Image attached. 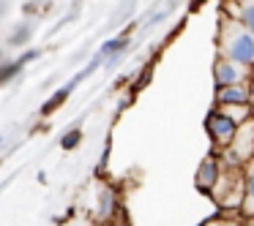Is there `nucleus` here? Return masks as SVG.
Returning a JSON list of instances; mask_svg holds the SVG:
<instances>
[{"label": "nucleus", "mask_w": 254, "mask_h": 226, "mask_svg": "<svg viewBox=\"0 0 254 226\" xmlns=\"http://www.w3.org/2000/svg\"><path fill=\"white\" fill-rule=\"evenodd\" d=\"M243 169L246 166H224V175H221L219 185L213 188L210 199L216 202V207L221 213H235L241 215L243 207Z\"/></svg>", "instance_id": "1"}, {"label": "nucleus", "mask_w": 254, "mask_h": 226, "mask_svg": "<svg viewBox=\"0 0 254 226\" xmlns=\"http://www.w3.org/2000/svg\"><path fill=\"white\" fill-rule=\"evenodd\" d=\"M221 44H224V55L230 60L241 63V66H252L254 63V33H249L243 25H227L221 30Z\"/></svg>", "instance_id": "2"}, {"label": "nucleus", "mask_w": 254, "mask_h": 226, "mask_svg": "<svg viewBox=\"0 0 254 226\" xmlns=\"http://www.w3.org/2000/svg\"><path fill=\"white\" fill-rule=\"evenodd\" d=\"M254 155V120H249L246 126L238 128L232 144L224 150V166H246V161H252Z\"/></svg>", "instance_id": "3"}, {"label": "nucleus", "mask_w": 254, "mask_h": 226, "mask_svg": "<svg viewBox=\"0 0 254 226\" xmlns=\"http://www.w3.org/2000/svg\"><path fill=\"white\" fill-rule=\"evenodd\" d=\"M238 128H241V126H238V123L232 120L224 109H213L208 115V120H205V131H208L213 147H219V150L230 147L232 139H235V134H238Z\"/></svg>", "instance_id": "4"}, {"label": "nucleus", "mask_w": 254, "mask_h": 226, "mask_svg": "<svg viewBox=\"0 0 254 226\" xmlns=\"http://www.w3.org/2000/svg\"><path fill=\"white\" fill-rule=\"evenodd\" d=\"M221 175H224V164H221L216 155L202 158V164H199V169H197V177H194V182H197V191L205 193V196H210V193H213V188L219 185Z\"/></svg>", "instance_id": "5"}, {"label": "nucleus", "mask_w": 254, "mask_h": 226, "mask_svg": "<svg viewBox=\"0 0 254 226\" xmlns=\"http://www.w3.org/2000/svg\"><path fill=\"white\" fill-rule=\"evenodd\" d=\"M213 79H216V88L241 85V79H243L241 63L230 60V57H219V60H216V66H213Z\"/></svg>", "instance_id": "6"}, {"label": "nucleus", "mask_w": 254, "mask_h": 226, "mask_svg": "<svg viewBox=\"0 0 254 226\" xmlns=\"http://www.w3.org/2000/svg\"><path fill=\"white\" fill-rule=\"evenodd\" d=\"M216 104H219L221 109H230V106H249V88H243V85L216 88Z\"/></svg>", "instance_id": "7"}, {"label": "nucleus", "mask_w": 254, "mask_h": 226, "mask_svg": "<svg viewBox=\"0 0 254 226\" xmlns=\"http://www.w3.org/2000/svg\"><path fill=\"white\" fill-rule=\"evenodd\" d=\"M243 207L241 215H252L254 213V161L243 169Z\"/></svg>", "instance_id": "8"}, {"label": "nucleus", "mask_w": 254, "mask_h": 226, "mask_svg": "<svg viewBox=\"0 0 254 226\" xmlns=\"http://www.w3.org/2000/svg\"><path fill=\"white\" fill-rule=\"evenodd\" d=\"M199 226H243V215H235V213H219L213 218H208L205 224Z\"/></svg>", "instance_id": "9"}, {"label": "nucleus", "mask_w": 254, "mask_h": 226, "mask_svg": "<svg viewBox=\"0 0 254 226\" xmlns=\"http://www.w3.org/2000/svg\"><path fill=\"white\" fill-rule=\"evenodd\" d=\"M112 213H115V191L107 188L101 193V202H99V218H110Z\"/></svg>", "instance_id": "10"}, {"label": "nucleus", "mask_w": 254, "mask_h": 226, "mask_svg": "<svg viewBox=\"0 0 254 226\" xmlns=\"http://www.w3.org/2000/svg\"><path fill=\"white\" fill-rule=\"evenodd\" d=\"M241 25L249 33H254V3H246V6L241 8Z\"/></svg>", "instance_id": "11"}, {"label": "nucleus", "mask_w": 254, "mask_h": 226, "mask_svg": "<svg viewBox=\"0 0 254 226\" xmlns=\"http://www.w3.org/2000/svg\"><path fill=\"white\" fill-rule=\"evenodd\" d=\"M126 44H128V39H126V36H121V39L107 41V44H104V49H101V52H104V55H110V52H121Z\"/></svg>", "instance_id": "12"}, {"label": "nucleus", "mask_w": 254, "mask_h": 226, "mask_svg": "<svg viewBox=\"0 0 254 226\" xmlns=\"http://www.w3.org/2000/svg\"><path fill=\"white\" fill-rule=\"evenodd\" d=\"M77 142H79V131H71V134H66V136H63V147H66V150L77 147Z\"/></svg>", "instance_id": "13"}, {"label": "nucleus", "mask_w": 254, "mask_h": 226, "mask_svg": "<svg viewBox=\"0 0 254 226\" xmlns=\"http://www.w3.org/2000/svg\"><path fill=\"white\" fill-rule=\"evenodd\" d=\"M243 226H254V213L252 215H243Z\"/></svg>", "instance_id": "14"}]
</instances>
